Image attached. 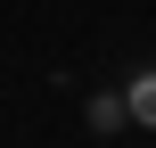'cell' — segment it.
Listing matches in <instances>:
<instances>
[{
  "label": "cell",
  "mask_w": 156,
  "mask_h": 148,
  "mask_svg": "<svg viewBox=\"0 0 156 148\" xmlns=\"http://www.w3.org/2000/svg\"><path fill=\"white\" fill-rule=\"evenodd\" d=\"M123 115H132L140 132H156V74H132V91H123Z\"/></svg>",
  "instance_id": "1"
}]
</instances>
